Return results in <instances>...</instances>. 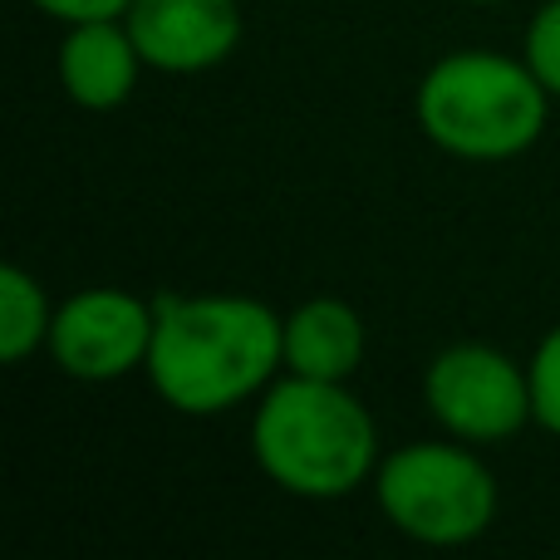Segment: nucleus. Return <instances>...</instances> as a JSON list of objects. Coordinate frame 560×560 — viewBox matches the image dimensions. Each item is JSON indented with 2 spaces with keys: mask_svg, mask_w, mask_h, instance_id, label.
<instances>
[{
  "mask_svg": "<svg viewBox=\"0 0 560 560\" xmlns=\"http://www.w3.org/2000/svg\"><path fill=\"white\" fill-rule=\"evenodd\" d=\"M153 354L143 374L187 418L232 413L261 398L285 369V315L252 295H158Z\"/></svg>",
  "mask_w": 560,
  "mask_h": 560,
  "instance_id": "f257e3e1",
  "label": "nucleus"
},
{
  "mask_svg": "<svg viewBox=\"0 0 560 560\" xmlns=\"http://www.w3.org/2000/svg\"><path fill=\"white\" fill-rule=\"evenodd\" d=\"M252 457L290 497L335 502L378 472V428L369 408L329 378L285 374L256 398Z\"/></svg>",
  "mask_w": 560,
  "mask_h": 560,
  "instance_id": "f03ea898",
  "label": "nucleus"
},
{
  "mask_svg": "<svg viewBox=\"0 0 560 560\" xmlns=\"http://www.w3.org/2000/svg\"><path fill=\"white\" fill-rule=\"evenodd\" d=\"M418 128L433 148L463 163H512L541 143L551 94L526 59L497 49H453L413 94Z\"/></svg>",
  "mask_w": 560,
  "mask_h": 560,
  "instance_id": "7ed1b4c3",
  "label": "nucleus"
},
{
  "mask_svg": "<svg viewBox=\"0 0 560 560\" xmlns=\"http://www.w3.org/2000/svg\"><path fill=\"white\" fill-rule=\"evenodd\" d=\"M374 502L408 541L467 546L497 516V477L472 443H408L378 463Z\"/></svg>",
  "mask_w": 560,
  "mask_h": 560,
  "instance_id": "20e7f679",
  "label": "nucleus"
},
{
  "mask_svg": "<svg viewBox=\"0 0 560 560\" xmlns=\"http://www.w3.org/2000/svg\"><path fill=\"white\" fill-rule=\"evenodd\" d=\"M423 404L457 443H506L536 423L532 369L492 345H453L428 364Z\"/></svg>",
  "mask_w": 560,
  "mask_h": 560,
  "instance_id": "39448f33",
  "label": "nucleus"
},
{
  "mask_svg": "<svg viewBox=\"0 0 560 560\" xmlns=\"http://www.w3.org/2000/svg\"><path fill=\"white\" fill-rule=\"evenodd\" d=\"M158 305L133 290L118 285H89L55 305V329H49V359L59 374L84 378V384H108L133 369H148L153 354Z\"/></svg>",
  "mask_w": 560,
  "mask_h": 560,
  "instance_id": "423d86ee",
  "label": "nucleus"
},
{
  "mask_svg": "<svg viewBox=\"0 0 560 560\" xmlns=\"http://www.w3.org/2000/svg\"><path fill=\"white\" fill-rule=\"evenodd\" d=\"M138 55L163 74H207L242 45L236 0H133L124 15Z\"/></svg>",
  "mask_w": 560,
  "mask_h": 560,
  "instance_id": "0eeeda50",
  "label": "nucleus"
},
{
  "mask_svg": "<svg viewBox=\"0 0 560 560\" xmlns=\"http://www.w3.org/2000/svg\"><path fill=\"white\" fill-rule=\"evenodd\" d=\"M143 55H138L133 35L124 20H84V25L65 30L59 45V84L89 114H108V108L128 104L143 74Z\"/></svg>",
  "mask_w": 560,
  "mask_h": 560,
  "instance_id": "6e6552de",
  "label": "nucleus"
},
{
  "mask_svg": "<svg viewBox=\"0 0 560 560\" xmlns=\"http://www.w3.org/2000/svg\"><path fill=\"white\" fill-rule=\"evenodd\" d=\"M364 364V319L349 300L315 295L285 315V374L345 384Z\"/></svg>",
  "mask_w": 560,
  "mask_h": 560,
  "instance_id": "1a4fd4ad",
  "label": "nucleus"
},
{
  "mask_svg": "<svg viewBox=\"0 0 560 560\" xmlns=\"http://www.w3.org/2000/svg\"><path fill=\"white\" fill-rule=\"evenodd\" d=\"M55 305L25 266H0V359L25 364L35 349H49Z\"/></svg>",
  "mask_w": 560,
  "mask_h": 560,
  "instance_id": "9d476101",
  "label": "nucleus"
},
{
  "mask_svg": "<svg viewBox=\"0 0 560 560\" xmlns=\"http://www.w3.org/2000/svg\"><path fill=\"white\" fill-rule=\"evenodd\" d=\"M526 69L541 79V89L560 98V0H546L526 25Z\"/></svg>",
  "mask_w": 560,
  "mask_h": 560,
  "instance_id": "9b49d317",
  "label": "nucleus"
},
{
  "mask_svg": "<svg viewBox=\"0 0 560 560\" xmlns=\"http://www.w3.org/2000/svg\"><path fill=\"white\" fill-rule=\"evenodd\" d=\"M532 404H536V423L546 433L560 438V325L536 345L532 354Z\"/></svg>",
  "mask_w": 560,
  "mask_h": 560,
  "instance_id": "f8f14e48",
  "label": "nucleus"
},
{
  "mask_svg": "<svg viewBox=\"0 0 560 560\" xmlns=\"http://www.w3.org/2000/svg\"><path fill=\"white\" fill-rule=\"evenodd\" d=\"M59 25H84V20H124L133 0H30Z\"/></svg>",
  "mask_w": 560,
  "mask_h": 560,
  "instance_id": "ddd939ff",
  "label": "nucleus"
},
{
  "mask_svg": "<svg viewBox=\"0 0 560 560\" xmlns=\"http://www.w3.org/2000/svg\"><path fill=\"white\" fill-rule=\"evenodd\" d=\"M472 5H502V0H472Z\"/></svg>",
  "mask_w": 560,
  "mask_h": 560,
  "instance_id": "4468645a",
  "label": "nucleus"
}]
</instances>
